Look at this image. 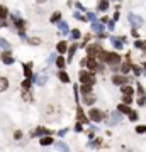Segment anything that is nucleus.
Masks as SVG:
<instances>
[{"label": "nucleus", "mask_w": 146, "mask_h": 152, "mask_svg": "<svg viewBox=\"0 0 146 152\" xmlns=\"http://www.w3.org/2000/svg\"><path fill=\"white\" fill-rule=\"evenodd\" d=\"M46 81H48V78H46V76H41V78H37V85H39V86H42Z\"/></svg>", "instance_id": "nucleus-36"}, {"label": "nucleus", "mask_w": 146, "mask_h": 152, "mask_svg": "<svg viewBox=\"0 0 146 152\" xmlns=\"http://www.w3.org/2000/svg\"><path fill=\"white\" fill-rule=\"evenodd\" d=\"M0 46H2V48H5V49H9L10 48V44L7 41H3V39H0Z\"/></svg>", "instance_id": "nucleus-39"}, {"label": "nucleus", "mask_w": 146, "mask_h": 152, "mask_svg": "<svg viewBox=\"0 0 146 152\" xmlns=\"http://www.w3.org/2000/svg\"><path fill=\"white\" fill-rule=\"evenodd\" d=\"M129 20H131V24H133L134 27H138V25L143 24V19H141L139 15H134V14H129Z\"/></svg>", "instance_id": "nucleus-8"}, {"label": "nucleus", "mask_w": 146, "mask_h": 152, "mask_svg": "<svg viewBox=\"0 0 146 152\" xmlns=\"http://www.w3.org/2000/svg\"><path fill=\"white\" fill-rule=\"evenodd\" d=\"M136 132H138V133H144V132H146V127H144V125H138V127H136Z\"/></svg>", "instance_id": "nucleus-38"}, {"label": "nucleus", "mask_w": 146, "mask_h": 152, "mask_svg": "<svg viewBox=\"0 0 146 152\" xmlns=\"http://www.w3.org/2000/svg\"><path fill=\"white\" fill-rule=\"evenodd\" d=\"M78 78H80V83L82 85H94L95 83V78H94V74L92 73H88V71H80L78 73Z\"/></svg>", "instance_id": "nucleus-1"}, {"label": "nucleus", "mask_w": 146, "mask_h": 152, "mask_svg": "<svg viewBox=\"0 0 146 152\" xmlns=\"http://www.w3.org/2000/svg\"><path fill=\"white\" fill-rule=\"evenodd\" d=\"M95 101V96L92 95V93H83V103H87V105H92Z\"/></svg>", "instance_id": "nucleus-12"}, {"label": "nucleus", "mask_w": 146, "mask_h": 152, "mask_svg": "<svg viewBox=\"0 0 146 152\" xmlns=\"http://www.w3.org/2000/svg\"><path fill=\"white\" fill-rule=\"evenodd\" d=\"M87 19H88V20H95V14H94V12H88V14H87Z\"/></svg>", "instance_id": "nucleus-43"}, {"label": "nucleus", "mask_w": 146, "mask_h": 152, "mask_svg": "<svg viewBox=\"0 0 146 152\" xmlns=\"http://www.w3.org/2000/svg\"><path fill=\"white\" fill-rule=\"evenodd\" d=\"M112 83L114 85H126V83H129V78H126V76H122V74H116L112 78Z\"/></svg>", "instance_id": "nucleus-5"}, {"label": "nucleus", "mask_w": 146, "mask_h": 152, "mask_svg": "<svg viewBox=\"0 0 146 152\" xmlns=\"http://www.w3.org/2000/svg\"><path fill=\"white\" fill-rule=\"evenodd\" d=\"M24 74H26V78H33V71H31V64H24Z\"/></svg>", "instance_id": "nucleus-21"}, {"label": "nucleus", "mask_w": 146, "mask_h": 152, "mask_svg": "<svg viewBox=\"0 0 146 152\" xmlns=\"http://www.w3.org/2000/svg\"><path fill=\"white\" fill-rule=\"evenodd\" d=\"M131 69H133V73L136 74V76L141 74V68H139V66H131Z\"/></svg>", "instance_id": "nucleus-35"}, {"label": "nucleus", "mask_w": 146, "mask_h": 152, "mask_svg": "<svg viewBox=\"0 0 146 152\" xmlns=\"http://www.w3.org/2000/svg\"><path fill=\"white\" fill-rule=\"evenodd\" d=\"M56 49H58V52H60V54L66 52V49H68V44H66V41H61V42H58Z\"/></svg>", "instance_id": "nucleus-13"}, {"label": "nucleus", "mask_w": 146, "mask_h": 152, "mask_svg": "<svg viewBox=\"0 0 146 152\" xmlns=\"http://www.w3.org/2000/svg\"><path fill=\"white\" fill-rule=\"evenodd\" d=\"M131 36H133V37H138L139 34H138V31H136V29H133V31H131Z\"/></svg>", "instance_id": "nucleus-46"}, {"label": "nucleus", "mask_w": 146, "mask_h": 152, "mask_svg": "<svg viewBox=\"0 0 146 152\" xmlns=\"http://www.w3.org/2000/svg\"><path fill=\"white\" fill-rule=\"evenodd\" d=\"M92 31L99 32V34H100V32H104V31H102V24H100V22H95V20H94V22H92Z\"/></svg>", "instance_id": "nucleus-17"}, {"label": "nucleus", "mask_w": 146, "mask_h": 152, "mask_svg": "<svg viewBox=\"0 0 146 152\" xmlns=\"http://www.w3.org/2000/svg\"><path fill=\"white\" fill-rule=\"evenodd\" d=\"M56 147H58L60 150H68V145H66V144H63V142H58V144H56Z\"/></svg>", "instance_id": "nucleus-34"}, {"label": "nucleus", "mask_w": 146, "mask_h": 152, "mask_svg": "<svg viewBox=\"0 0 146 152\" xmlns=\"http://www.w3.org/2000/svg\"><path fill=\"white\" fill-rule=\"evenodd\" d=\"M77 48H78V44H73V46L68 48V61H66V63H70V61L73 59V54H75V51H77Z\"/></svg>", "instance_id": "nucleus-16"}, {"label": "nucleus", "mask_w": 146, "mask_h": 152, "mask_svg": "<svg viewBox=\"0 0 146 152\" xmlns=\"http://www.w3.org/2000/svg\"><path fill=\"white\" fill-rule=\"evenodd\" d=\"M134 46H136V48H139L141 51H144V52H146V41H136V42H134Z\"/></svg>", "instance_id": "nucleus-26"}, {"label": "nucleus", "mask_w": 146, "mask_h": 152, "mask_svg": "<svg viewBox=\"0 0 146 152\" xmlns=\"http://www.w3.org/2000/svg\"><path fill=\"white\" fill-rule=\"evenodd\" d=\"M58 76H60V79H61L63 83H70V76L65 73V71H60L58 73Z\"/></svg>", "instance_id": "nucleus-19"}, {"label": "nucleus", "mask_w": 146, "mask_h": 152, "mask_svg": "<svg viewBox=\"0 0 146 152\" xmlns=\"http://www.w3.org/2000/svg\"><path fill=\"white\" fill-rule=\"evenodd\" d=\"M29 44H33V46H39V44H41V39H37V37H31V39H29Z\"/></svg>", "instance_id": "nucleus-32"}, {"label": "nucleus", "mask_w": 146, "mask_h": 152, "mask_svg": "<svg viewBox=\"0 0 146 152\" xmlns=\"http://www.w3.org/2000/svg\"><path fill=\"white\" fill-rule=\"evenodd\" d=\"M104 61H105V63H109L110 66H116V64L121 63V56H119V54H116V52H107Z\"/></svg>", "instance_id": "nucleus-2"}, {"label": "nucleus", "mask_w": 146, "mask_h": 152, "mask_svg": "<svg viewBox=\"0 0 146 152\" xmlns=\"http://www.w3.org/2000/svg\"><path fill=\"white\" fill-rule=\"evenodd\" d=\"M100 49H102V48H100L99 44H90V46L87 48V51H88V56H97V54H99V51H100Z\"/></svg>", "instance_id": "nucleus-7"}, {"label": "nucleus", "mask_w": 146, "mask_h": 152, "mask_svg": "<svg viewBox=\"0 0 146 152\" xmlns=\"http://www.w3.org/2000/svg\"><path fill=\"white\" fill-rule=\"evenodd\" d=\"M131 66H133V64H131V63H127V61H126V63L122 64V68H121V71H122V74L129 73V71H131Z\"/></svg>", "instance_id": "nucleus-24"}, {"label": "nucleus", "mask_w": 146, "mask_h": 152, "mask_svg": "<svg viewBox=\"0 0 146 152\" xmlns=\"http://www.w3.org/2000/svg\"><path fill=\"white\" fill-rule=\"evenodd\" d=\"M7 88H9V81H7V78H0V91H5Z\"/></svg>", "instance_id": "nucleus-18"}, {"label": "nucleus", "mask_w": 146, "mask_h": 152, "mask_svg": "<svg viewBox=\"0 0 146 152\" xmlns=\"http://www.w3.org/2000/svg\"><path fill=\"white\" fill-rule=\"evenodd\" d=\"M80 36H82V32L78 31V29H73V31H72V37L73 39H80Z\"/></svg>", "instance_id": "nucleus-33"}, {"label": "nucleus", "mask_w": 146, "mask_h": 152, "mask_svg": "<svg viewBox=\"0 0 146 152\" xmlns=\"http://www.w3.org/2000/svg\"><path fill=\"white\" fill-rule=\"evenodd\" d=\"M88 118H90L92 122H100L102 118H104V113H102L100 110H97V108H92L90 113H88Z\"/></svg>", "instance_id": "nucleus-4"}, {"label": "nucleus", "mask_w": 146, "mask_h": 152, "mask_svg": "<svg viewBox=\"0 0 146 152\" xmlns=\"http://www.w3.org/2000/svg\"><path fill=\"white\" fill-rule=\"evenodd\" d=\"M60 19H61V14L60 12H55L51 15V22H60Z\"/></svg>", "instance_id": "nucleus-29"}, {"label": "nucleus", "mask_w": 146, "mask_h": 152, "mask_svg": "<svg viewBox=\"0 0 146 152\" xmlns=\"http://www.w3.org/2000/svg\"><path fill=\"white\" fill-rule=\"evenodd\" d=\"M22 88L24 90H29L31 88V78H27V79H24V81H22Z\"/></svg>", "instance_id": "nucleus-30"}, {"label": "nucleus", "mask_w": 146, "mask_h": 152, "mask_svg": "<svg viewBox=\"0 0 146 152\" xmlns=\"http://www.w3.org/2000/svg\"><path fill=\"white\" fill-rule=\"evenodd\" d=\"M129 120L131 122H136L138 120V113H136V112H131V113H129Z\"/></svg>", "instance_id": "nucleus-37"}, {"label": "nucleus", "mask_w": 146, "mask_h": 152, "mask_svg": "<svg viewBox=\"0 0 146 152\" xmlns=\"http://www.w3.org/2000/svg\"><path fill=\"white\" fill-rule=\"evenodd\" d=\"M122 42H124V39H117V37H112V44H114V48H117V49H119L121 46H122Z\"/></svg>", "instance_id": "nucleus-25"}, {"label": "nucleus", "mask_w": 146, "mask_h": 152, "mask_svg": "<svg viewBox=\"0 0 146 152\" xmlns=\"http://www.w3.org/2000/svg\"><path fill=\"white\" fill-rule=\"evenodd\" d=\"M49 133H51V132H49L48 128H42V127H39L37 130H34V132L31 133V135H33V137H36V135H49Z\"/></svg>", "instance_id": "nucleus-9"}, {"label": "nucleus", "mask_w": 146, "mask_h": 152, "mask_svg": "<svg viewBox=\"0 0 146 152\" xmlns=\"http://www.w3.org/2000/svg\"><path fill=\"white\" fill-rule=\"evenodd\" d=\"M109 9V0H100L99 2V10H107Z\"/></svg>", "instance_id": "nucleus-23"}, {"label": "nucleus", "mask_w": 146, "mask_h": 152, "mask_svg": "<svg viewBox=\"0 0 146 152\" xmlns=\"http://www.w3.org/2000/svg\"><path fill=\"white\" fill-rule=\"evenodd\" d=\"M75 19H78V20H87L83 15H80V12H75Z\"/></svg>", "instance_id": "nucleus-42"}, {"label": "nucleus", "mask_w": 146, "mask_h": 152, "mask_svg": "<svg viewBox=\"0 0 146 152\" xmlns=\"http://www.w3.org/2000/svg\"><path fill=\"white\" fill-rule=\"evenodd\" d=\"M85 66H88V69H90V71L102 69V68L97 64V57H95V56H88V57H87V63H85Z\"/></svg>", "instance_id": "nucleus-3"}, {"label": "nucleus", "mask_w": 146, "mask_h": 152, "mask_svg": "<svg viewBox=\"0 0 146 152\" xmlns=\"http://www.w3.org/2000/svg\"><path fill=\"white\" fill-rule=\"evenodd\" d=\"M92 91V85H85L83 83V86H82V93H90Z\"/></svg>", "instance_id": "nucleus-31"}, {"label": "nucleus", "mask_w": 146, "mask_h": 152, "mask_svg": "<svg viewBox=\"0 0 146 152\" xmlns=\"http://www.w3.org/2000/svg\"><path fill=\"white\" fill-rule=\"evenodd\" d=\"M22 98H24V101H33V96H31V93L27 91V90H24V93H22Z\"/></svg>", "instance_id": "nucleus-27"}, {"label": "nucleus", "mask_w": 146, "mask_h": 152, "mask_svg": "<svg viewBox=\"0 0 146 152\" xmlns=\"http://www.w3.org/2000/svg\"><path fill=\"white\" fill-rule=\"evenodd\" d=\"M77 118H78V122H82V124H85V122H88V118L83 115V110H82L80 107L77 108Z\"/></svg>", "instance_id": "nucleus-10"}, {"label": "nucleus", "mask_w": 146, "mask_h": 152, "mask_svg": "<svg viewBox=\"0 0 146 152\" xmlns=\"http://www.w3.org/2000/svg\"><path fill=\"white\" fill-rule=\"evenodd\" d=\"M9 15V12H7V9L5 7H0V19L2 20H5V17Z\"/></svg>", "instance_id": "nucleus-28"}, {"label": "nucleus", "mask_w": 146, "mask_h": 152, "mask_svg": "<svg viewBox=\"0 0 146 152\" xmlns=\"http://www.w3.org/2000/svg\"><path fill=\"white\" fill-rule=\"evenodd\" d=\"M39 142H41V145H51V144L55 142V140H53V137H49V135H44L41 140H39Z\"/></svg>", "instance_id": "nucleus-15"}, {"label": "nucleus", "mask_w": 146, "mask_h": 152, "mask_svg": "<svg viewBox=\"0 0 146 152\" xmlns=\"http://www.w3.org/2000/svg\"><path fill=\"white\" fill-rule=\"evenodd\" d=\"M100 20H102V22H104V24H107V22H109V17H102Z\"/></svg>", "instance_id": "nucleus-48"}, {"label": "nucleus", "mask_w": 146, "mask_h": 152, "mask_svg": "<svg viewBox=\"0 0 146 152\" xmlns=\"http://www.w3.org/2000/svg\"><path fill=\"white\" fill-rule=\"evenodd\" d=\"M117 112H119V113H127V115H129L133 110L129 108V105H127V103H124V105H119V107H117Z\"/></svg>", "instance_id": "nucleus-11"}, {"label": "nucleus", "mask_w": 146, "mask_h": 152, "mask_svg": "<svg viewBox=\"0 0 146 152\" xmlns=\"http://www.w3.org/2000/svg\"><path fill=\"white\" fill-rule=\"evenodd\" d=\"M121 91H122V95H133V93H134V88H131V86H122V88H121Z\"/></svg>", "instance_id": "nucleus-22"}, {"label": "nucleus", "mask_w": 146, "mask_h": 152, "mask_svg": "<svg viewBox=\"0 0 146 152\" xmlns=\"http://www.w3.org/2000/svg\"><path fill=\"white\" fill-rule=\"evenodd\" d=\"M14 137H15V139H20V137H22V132H20V130H17V132L14 133Z\"/></svg>", "instance_id": "nucleus-45"}, {"label": "nucleus", "mask_w": 146, "mask_h": 152, "mask_svg": "<svg viewBox=\"0 0 146 152\" xmlns=\"http://www.w3.org/2000/svg\"><path fill=\"white\" fill-rule=\"evenodd\" d=\"M146 103V98L144 96H139V98H138V105H144Z\"/></svg>", "instance_id": "nucleus-44"}, {"label": "nucleus", "mask_w": 146, "mask_h": 152, "mask_svg": "<svg viewBox=\"0 0 146 152\" xmlns=\"http://www.w3.org/2000/svg\"><path fill=\"white\" fill-rule=\"evenodd\" d=\"M37 2H46V0H37Z\"/></svg>", "instance_id": "nucleus-49"}, {"label": "nucleus", "mask_w": 146, "mask_h": 152, "mask_svg": "<svg viewBox=\"0 0 146 152\" xmlns=\"http://www.w3.org/2000/svg\"><path fill=\"white\" fill-rule=\"evenodd\" d=\"M58 27H60V32H61V34H68L70 32V27H68L66 22H58Z\"/></svg>", "instance_id": "nucleus-14"}, {"label": "nucleus", "mask_w": 146, "mask_h": 152, "mask_svg": "<svg viewBox=\"0 0 146 152\" xmlns=\"http://www.w3.org/2000/svg\"><path fill=\"white\" fill-rule=\"evenodd\" d=\"M131 101H133V98H131V95H124V103H127V105H129Z\"/></svg>", "instance_id": "nucleus-41"}, {"label": "nucleus", "mask_w": 146, "mask_h": 152, "mask_svg": "<svg viewBox=\"0 0 146 152\" xmlns=\"http://www.w3.org/2000/svg\"><path fill=\"white\" fill-rule=\"evenodd\" d=\"M65 64H66V59H65V57L60 56L58 59H56V66H58L60 69H63V68H65Z\"/></svg>", "instance_id": "nucleus-20"}, {"label": "nucleus", "mask_w": 146, "mask_h": 152, "mask_svg": "<svg viewBox=\"0 0 146 152\" xmlns=\"http://www.w3.org/2000/svg\"><path fill=\"white\" fill-rule=\"evenodd\" d=\"M100 144H102V139H95L94 144H90V147H97V145H100Z\"/></svg>", "instance_id": "nucleus-40"}, {"label": "nucleus", "mask_w": 146, "mask_h": 152, "mask_svg": "<svg viewBox=\"0 0 146 152\" xmlns=\"http://www.w3.org/2000/svg\"><path fill=\"white\" fill-rule=\"evenodd\" d=\"M75 130H77V132H80V130H82V122H78V124H77V127H75Z\"/></svg>", "instance_id": "nucleus-47"}, {"label": "nucleus", "mask_w": 146, "mask_h": 152, "mask_svg": "<svg viewBox=\"0 0 146 152\" xmlns=\"http://www.w3.org/2000/svg\"><path fill=\"white\" fill-rule=\"evenodd\" d=\"M2 61H3L5 64H12V63H14V57H12V54H10L9 49H5V51L2 52Z\"/></svg>", "instance_id": "nucleus-6"}]
</instances>
